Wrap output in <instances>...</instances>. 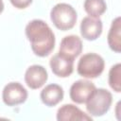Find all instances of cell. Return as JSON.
Masks as SVG:
<instances>
[{
	"label": "cell",
	"instance_id": "6da1fadb",
	"mask_svg": "<svg viewBox=\"0 0 121 121\" xmlns=\"http://www.w3.org/2000/svg\"><path fill=\"white\" fill-rule=\"evenodd\" d=\"M26 35L30 42L33 53L38 57L48 56L55 47V35L43 20L34 19L26 26Z\"/></svg>",
	"mask_w": 121,
	"mask_h": 121
},
{
	"label": "cell",
	"instance_id": "7a4b0ae2",
	"mask_svg": "<svg viewBox=\"0 0 121 121\" xmlns=\"http://www.w3.org/2000/svg\"><path fill=\"white\" fill-rule=\"evenodd\" d=\"M50 19L58 29L66 31L75 26L78 15L71 5L59 3L52 8L50 11Z\"/></svg>",
	"mask_w": 121,
	"mask_h": 121
},
{
	"label": "cell",
	"instance_id": "3957f363",
	"mask_svg": "<svg viewBox=\"0 0 121 121\" xmlns=\"http://www.w3.org/2000/svg\"><path fill=\"white\" fill-rule=\"evenodd\" d=\"M105 67L103 58L96 53H87L80 57L77 71L78 75L86 78H95L99 77Z\"/></svg>",
	"mask_w": 121,
	"mask_h": 121
},
{
	"label": "cell",
	"instance_id": "277c9868",
	"mask_svg": "<svg viewBox=\"0 0 121 121\" xmlns=\"http://www.w3.org/2000/svg\"><path fill=\"white\" fill-rule=\"evenodd\" d=\"M112 102V95L110 91L103 88H95L86 101V110L91 116H102L108 112Z\"/></svg>",
	"mask_w": 121,
	"mask_h": 121
},
{
	"label": "cell",
	"instance_id": "5b68a950",
	"mask_svg": "<svg viewBox=\"0 0 121 121\" xmlns=\"http://www.w3.org/2000/svg\"><path fill=\"white\" fill-rule=\"evenodd\" d=\"M2 98L8 106H17L23 104L27 98L26 89L17 81L8 83L2 92Z\"/></svg>",
	"mask_w": 121,
	"mask_h": 121
},
{
	"label": "cell",
	"instance_id": "8992f818",
	"mask_svg": "<svg viewBox=\"0 0 121 121\" xmlns=\"http://www.w3.org/2000/svg\"><path fill=\"white\" fill-rule=\"evenodd\" d=\"M95 90V85L87 79H78L70 87L69 95L73 102L77 104L86 103L90 95Z\"/></svg>",
	"mask_w": 121,
	"mask_h": 121
},
{
	"label": "cell",
	"instance_id": "52a82bcc",
	"mask_svg": "<svg viewBox=\"0 0 121 121\" xmlns=\"http://www.w3.org/2000/svg\"><path fill=\"white\" fill-rule=\"evenodd\" d=\"M52 72L60 78L69 77L74 70V59L69 58L61 53L55 54L49 61Z\"/></svg>",
	"mask_w": 121,
	"mask_h": 121
},
{
	"label": "cell",
	"instance_id": "ba28073f",
	"mask_svg": "<svg viewBox=\"0 0 121 121\" xmlns=\"http://www.w3.org/2000/svg\"><path fill=\"white\" fill-rule=\"evenodd\" d=\"M102 27V21L99 17L86 16L80 23V34L87 41H95L101 35Z\"/></svg>",
	"mask_w": 121,
	"mask_h": 121
},
{
	"label": "cell",
	"instance_id": "9c48e42d",
	"mask_svg": "<svg viewBox=\"0 0 121 121\" xmlns=\"http://www.w3.org/2000/svg\"><path fill=\"white\" fill-rule=\"evenodd\" d=\"M48 78L46 69L39 64L29 66L25 74V81L30 89H39L44 85Z\"/></svg>",
	"mask_w": 121,
	"mask_h": 121
},
{
	"label": "cell",
	"instance_id": "30bf717a",
	"mask_svg": "<svg viewBox=\"0 0 121 121\" xmlns=\"http://www.w3.org/2000/svg\"><path fill=\"white\" fill-rule=\"evenodd\" d=\"M92 116L73 104H64L57 112L58 121H90Z\"/></svg>",
	"mask_w": 121,
	"mask_h": 121
},
{
	"label": "cell",
	"instance_id": "8fae6325",
	"mask_svg": "<svg viewBox=\"0 0 121 121\" xmlns=\"http://www.w3.org/2000/svg\"><path fill=\"white\" fill-rule=\"evenodd\" d=\"M59 52L75 60L82 52L81 39L77 35L65 36L60 42Z\"/></svg>",
	"mask_w": 121,
	"mask_h": 121
},
{
	"label": "cell",
	"instance_id": "7c38bea8",
	"mask_svg": "<svg viewBox=\"0 0 121 121\" xmlns=\"http://www.w3.org/2000/svg\"><path fill=\"white\" fill-rule=\"evenodd\" d=\"M63 89L58 84L51 83L46 85L41 92L42 102L48 107H54L58 105L63 98Z\"/></svg>",
	"mask_w": 121,
	"mask_h": 121
},
{
	"label": "cell",
	"instance_id": "4fadbf2b",
	"mask_svg": "<svg viewBox=\"0 0 121 121\" xmlns=\"http://www.w3.org/2000/svg\"><path fill=\"white\" fill-rule=\"evenodd\" d=\"M108 44L115 53L121 52V18L119 16L112 22L108 33Z\"/></svg>",
	"mask_w": 121,
	"mask_h": 121
},
{
	"label": "cell",
	"instance_id": "5bb4252c",
	"mask_svg": "<svg viewBox=\"0 0 121 121\" xmlns=\"http://www.w3.org/2000/svg\"><path fill=\"white\" fill-rule=\"evenodd\" d=\"M84 10L91 17H99L107 9L105 0H85L83 4Z\"/></svg>",
	"mask_w": 121,
	"mask_h": 121
},
{
	"label": "cell",
	"instance_id": "9a60e30c",
	"mask_svg": "<svg viewBox=\"0 0 121 121\" xmlns=\"http://www.w3.org/2000/svg\"><path fill=\"white\" fill-rule=\"evenodd\" d=\"M109 85L116 93L121 92V64L116 63L110 69Z\"/></svg>",
	"mask_w": 121,
	"mask_h": 121
},
{
	"label": "cell",
	"instance_id": "2e32d148",
	"mask_svg": "<svg viewBox=\"0 0 121 121\" xmlns=\"http://www.w3.org/2000/svg\"><path fill=\"white\" fill-rule=\"evenodd\" d=\"M9 1L14 8L19 9H24L32 3V0H9Z\"/></svg>",
	"mask_w": 121,
	"mask_h": 121
},
{
	"label": "cell",
	"instance_id": "e0dca14e",
	"mask_svg": "<svg viewBox=\"0 0 121 121\" xmlns=\"http://www.w3.org/2000/svg\"><path fill=\"white\" fill-rule=\"evenodd\" d=\"M4 10V3H3V0H0V13Z\"/></svg>",
	"mask_w": 121,
	"mask_h": 121
}]
</instances>
